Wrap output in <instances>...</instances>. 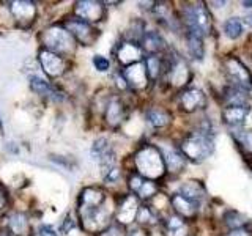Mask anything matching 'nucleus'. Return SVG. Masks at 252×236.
Segmentation results:
<instances>
[{
	"mask_svg": "<svg viewBox=\"0 0 252 236\" xmlns=\"http://www.w3.org/2000/svg\"><path fill=\"white\" fill-rule=\"evenodd\" d=\"M134 167H136L137 175L152 181L161 179L167 172L161 148L152 144L142 145L137 149L136 154H134Z\"/></svg>",
	"mask_w": 252,
	"mask_h": 236,
	"instance_id": "1",
	"label": "nucleus"
},
{
	"mask_svg": "<svg viewBox=\"0 0 252 236\" xmlns=\"http://www.w3.org/2000/svg\"><path fill=\"white\" fill-rule=\"evenodd\" d=\"M39 43H41L43 49L57 54L63 59L73 57L77 49V41L63 24H55V26L44 29L39 33Z\"/></svg>",
	"mask_w": 252,
	"mask_h": 236,
	"instance_id": "2",
	"label": "nucleus"
},
{
	"mask_svg": "<svg viewBox=\"0 0 252 236\" xmlns=\"http://www.w3.org/2000/svg\"><path fill=\"white\" fill-rule=\"evenodd\" d=\"M213 149H215V142L207 129H197L195 132L188 134L180 144V151L185 156V159L194 164H200L208 159Z\"/></svg>",
	"mask_w": 252,
	"mask_h": 236,
	"instance_id": "3",
	"label": "nucleus"
},
{
	"mask_svg": "<svg viewBox=\"0 0 252 236\" xmlns=\"http://www.w3.org/2000/svg\"><path fill=\"white\" fill-rule=\"evenodd\" d=\"M183 18L188 30H194L202 36L211 33L213 24H211V14L205 3H192L185 6L183 10Z\"/></svg>",
	"mask_w": 252,
	"mask_h": 236,
	"instance_id": "4",
	"label": "nucleus"
},
{
	"mask_svg": "<svg viewBox=\"0 0 252 236\" xmlns=\"http://www.w3.org/2000/svg\"><path fill=\"white\" fill-rule=\"evenodd\" d=\"M222 68L227 79L230 81L232 87H236L240 90H251L252 88V76L248 66L238 57H225L222 61Z\"/></svg>",
	"mask_w": 252,
	"mask_h": 236,
	"instance_id": "5",
	"label": "nucleus"
},
{
	"mask_svg": "<svg viewBox=\"0 0 252 236\" xmlns=\"http://www.w3.org/2000/svg\"><path fill=\"white\" fill-rule=\"evenodd\" d=\"M63 26H65V29L73 35L77 44H82V46H93L99 36V30L94 29L92 24L76 18V16L68 18L65 22H63Z\"/></svg>",
	"mask_w": 252,
	"mask_h": 236,
	"instance_id": "6",
	"label": "nucleus"
},
{
	"mask_svg": "<svg viewBox=\"0 0 252 236\" xmlns=\"http://www.w3.org/2000/svg\"><path fill=\"white\" fill-rule=\"evenodd\" d=\"M10 14L14 19V26L18 29H30L36 21L38 8L33 2L29 0H18L10 3Z\"/></svg>",
	"mask_w": 252,
	"mask_h": 236,
	"instance_id": "7",
	"label": "nucleus"
},
{
	"mask_svg": "<svg viewBox=\"0 0 252 236\" xmlns=\"http://www.w3.org/2000/svg\"><path fill=\"white\" fill-rule=\"evenodd\" d=\"M38 61H39V66L43 69V73L49 79H59L68 71L66 59H63L54 52L46 51L43 47L38 51Z\"/></svg>",
	"mask_w": 252,
	"mask_h": 236,
	"instance_id": "8",
	"label": "nucleus"
},
{
	"mask_svg": "<svg viewBox=\"0 0 252 236\" xmlns=\"http://www.w3.org/2000/svg\"><path fill=\"white\" fill-rule=\"evenodd\" d=\"M74 16L93 26V24L104 21L106 6L104 3L94 2V0H82V2L74 3Z\"/></svg>",
	"mask_w": 252,
	"mask_h": 236,
	"instance_id": "9",
	"label": "nucleus"
},
{
	"mask_svg": "<svg viewBox=\"0 0 252 236\" xmlns=\"http://www.w3.org/2000/svg\"><path fill=\"white\" fill-rule=\"evenodd\" d=\"M106 192L98 186L84 187L77 197V212L102 208L106 205Z\"/></svg>",
	"mask_w": 252,
	"mask_h": 236,
	"instance_id": "10",
	"label": "nucleus"
},
{
	"mask_svg": "<svg viewBox=\"0 0 252 236\" xmlns=\"http://www.w3.org/2000/svg\"><path fill=\"white\" fill-rule=\"evenodd\" d=\"M140 208V200L134 194H126L123 195V199L120 203L117 205L115 211V220L122 225H129L132 224L137 217V212Z\"/></svg>",
	"mask_w": 252,
	"mask_h": 236,
	"instance_id": "11",
	"label": "nucleus"
},
{
	"mask_svg": "<svg viewBox=\"0 0 252 236\" xmlns=\"http://www.w3.org/2000/svg\"><path fill=\"white\" fill-rule=\"evenodd\" d=\"M142 55H144V51H142L140 44L136 41H131V39H125V41H122L115 51V57H117L118 63L126 68L134 65V63L142 61Z\"/></svg>",
	"mask_w": 252,
	"mask_h": 236,
	"instance_id": "12",
	"label": "nucleus"
},
{
	"mask_svg": "<svg viewBox=\"0 0 252 236\" xmlns=\"http://www.w3.org/2000/svg\"><path fill=\"white\" fill-rule=\"evenodd\" d=\"M128 187L139 200H150L158 194V184L155 181L142 178L137 173H132L128 178Z\"/></svg>",
	"mask_w": 252,
	"mask_h": 236,
	"instance_id": "13",
	"label": "nucleus"
},
{
	"mask_svg": "<svg viewBox=\"0 0 252 236\" xmlns=\"http://www.w3.org/2000/svg\"><path fill=\"white\" fill-rule=\"evenodd\" d=\"M178 104L183 112L192 114L197 112V110L205 109V106H207V96L199 88H188L181 91V94L178 96Z\"/></svg>",
	"mask_w": 252,
	"mask_h": 236,
	"instance_id": "14",
	"label": "nucleus"
},
{
	"mask_svg": "<svg viewBox=\"0 0 252 236\" xmlns=\"http://www.w3.org/2000/svg\"><path fill=\"white\" fill-rule=\"evenodd\" d=\"M126 115H128V110H126V106L122 98L114 96L107 101L104 107V121L109 128H118L125 121Z\"/></svg>",
	"mask_w": 252,
	"mask_h": 236,
	"instance_id": "15",
	"label": "nucleus"
},
{
	"mask_svg": "<svg viewBox=\"0 0 252 236\" xmlns=\"http://www.w3.org/2000/svg\"><path fill=\"white\" fill-rule=\"evenodd\" d=\"M122 74L125 77L126 84H128V87L132 90H144L147 88V85L150 82L144 61L134 63V65L125 68Z\"/></svg>",
	"mask_w": 252,
	"mask_h": 236,
	"instance_id": "16",
	"label": "nucleus"
},
{
	"mask_svg": "<svg viewBox=\"0 0 252 236\" xmlns=\"http://www.w3.org/2000/svg\"><path fill=\"white\" fill-rule=\"evenodd\" d=\"M5 230L10 236H30L32 235V225L30 219L26 212L14 211L11 214H8Z\"/></svg>",
	"mask_w": 252,
	"mask_h": 236,
	"instance_id": "17",
	"label": "nucleus"
},
{
	"mask_svg": "<svg viewBox=\"0 0 252 236\" xmlns=\"http://www.w3.org/2000/svg\"><path fill=\"white\" fill-rule=\"evenodd\" d=\"M29 82H30V88L32 91H35L38 96H41V98H46V99H51V101H62L63 98V94L65 93H62L57 87L52 85L49 81H46V79H41L39 76L36 74H32L29 77Z\"/></svg>",
	"mask_w": 252,
	"mask_h": 236,
	"instance_id": "18",
	"label": "nucleus"
},
{
	"mask_svg": "<svg viewBox=\"0 0 252 236\" xmlns=\"http://www.w3.org/2000/svg\"><path fill=\"white\" fill-rule=\"evenodd\" d=\"M165 73L169 74V82L175 87H183L191 79V71H189L185 60L180 57H175L167 63V71Z\"/></svg>",
	"mask_w": 252,
	"mask_h": 236,
	"instance_id": "19",
	"label": "nucleus"
},
{
	"mask_svg": "<svg viewBox=\"0 0 252 236\" xmlns=\"http://www.w3.org/2000/svg\"><path fill=\"white\" fill-rule=\"evenodd\" d=\"M170 203L173 206V211L177 212V216L181 217L183 220H194L199 212V205L192 203L191 200L185 199L180 192L173 194L170 197Z\"/></svg>",
	"mask_w": 252,
	"mask_h": 236,
	"instance_id": "20",
	"label": "nucleus"
},
{
	"mask_svg": "<svg viewBox=\"0 0 252 236\" xmlns=\"http://www.w3.org/2000/svg\"><path fill=\"white\" fill-rule=\"evenodd\" d=\"M251 112L249 106H225L222 110V121L228 128H240L244 124Z\"/></svg>",
	"mask_w": 252,
	"mask_h": 236,
	"instance_id": "21",
	"label": "nucleus"
},
{
	"mask_svg": "<svg viewBox=\"0 0 252 236\" xmlns=\"http://www.w3.org/2000/svg\"><path fill=\"white\" fill-rule=\"evenodd\" d=\"M140 47H142V51L147 52L148 55H159L167 46H165V41L158 31L150 30V31H145L144 36H142Z\"/></svg>",
	"mask_w": 252,
	"mask_h": 236,
	"instance_id": "22",
	"label": "nucleus"
},
{
	"mask_svg": "<svg viewBox=\"0 0 252 236\" xmlns=\"http://www.w3.org/2000/svg\"><path fill=\"white\" fill-rule=\"evenodd\" d=\"M180 194L183 195L185 199L191 200L192 203L200 205V202L205 199V195H207V189H205V186L200 183V181L189 179L185 184H181Z\"/></svg>",
	"mask_w": 252,
	"mask_h": 236,
	"instance_id": "23",
	"label": "nucleus"
},
{
	"mask_svg": "<svg viewBox=\"0 0 252 236\" xmlns=\"http://www.w3.org/2000/svg\"><path fill=\"white\" fill-rule=\"evenodd\" d=\"M145 120L150 126H153L156 129H161L169 126L172 123V115L169 110L162 107H150L145 112Z\"/></svg>",
	"mask_w": 252,
	"mask_h": 236,
	"instance_id": "24",
	"label": "nucleus"
},
{
	"mask_svg": "<svg viewBox=\"0 0 252 236\" xmlns=\"http://www.w3.org/2000/svg\"><path fill=\"white\" fill-rule=\"evenodd\" d=\"M161 153L164 156L165 169H167L169 172L180 173L181 170H183L186 159H185V156L181 154V151H178V149H175V148H164V149H161Z\"/></svg>",
	"mask_w": 252,
	"mask_h": 236,
	"instance_id": "25",
	"label": "nucleus"
},
{
	"mask_svg": "<svg viewBox=\"0 0 252 236\" xmlns=\"http://www.w3.org/2000/svg\"><path fill=\"white\" fill-rule=\"evenodd\" d=\"M150 81H156L162 73L167 71V63L162 60L161 55H148L144 61Z\"/></svg>",
	"mask_w": 252,
	"mask_h": 236,
	"instance_id": "26",
	"label": "nucleus"
},
{
	"mask_svg": "<svg viewBox=\"0 0 252 236\" xmlns=\"http://www.w3.org/2000/svg\"><path fill=\"white\" fill-rule=\"evenodd\" d=\"M186 41H188V51H189V54H191V57L194 60H202L203 54H205L203 36L194 30H188L186 31Z\"/></svg>",
	"mask_w": 252,
	"mask_h": 236,
	"instance_id": "27",
	"label": "nucleus"
},
{
	"mask_svg": "<svg viewBox=\"0 0 252 236\" xmlns=\"http://www.w3.org/2000/svg\"><path fill=\"white\" fill-rule=\"evenodd\" d=\"M164 236H186V224L185 220L178 216H169L162 224Z\"/></svg>",
	"mask_w": 252,
	"mask_h": 236,
	"instance_id": "28",
	"label": "nucleus"
},
{
	"mask_svg": "<svg viewBox=\"0 0 252 236\" xmlns=\"http://www.w3.org/2000/svg\"><path fill=\"white\" fill-rule=\"evenodd\" d=\"M90 154H92L93 159L99 164L101 161H104L106 157H109L110 154H114V151H112V148H110L107 139L99 137V139H96V140L93 142L92 149H90Z\"/></svg>",
	"mask_w": 252,
	"mask_h": 236,
	"instance_id": "29",
	"label": "nucleus"
},
{
	"mask_svg": "<svg viewBox=\"0 0 252 236\" xmlns=\"http://www.w3.org/2000/svg\"><path fill=\"white\" fill-rule=\"evenodd\" d=\"M251 222L246 214H243L240 211L230 209L225 212L224 216V224L230 228V230H236V228H246V225Z\"/></svg>",
	"mask_w": 252,
	"mask_h": 236,
	"instance_id": "30",
	"label": "nucleus"
},
{
	"mask_svg": "<svg viewBox=\"0 0 252 236\" xmlns=\"http://www.w3.org/2000/svg\"><path fill=\"white\" fill-rule=\"evenodd\" d=\"M233 139L244 153L252 154V129H236Z\"/></svg>",
	"mask_w": 252,
	"mask_h": 236,
	"instance_id": "31",
	"label": "nucleus"
},
{
	"mask_svg": "<svg viewBox=\"0 0 252 236\" xmlns=\"http://www.w3.org/2000/svg\"><path fill=\"white\" fill-rule=\"evenodd\" d=\"M224 33L230 39L240 38L243 33V22L238 18H230L224 22Z\"/></svg>",
	"mask_w": 252,
	"mask_h": 236,
	"instance_id": "32",
	"label": "nucleus"
},
{
	"mask_svg": "<svg viewBox=\"0 0 252 236\" xmlns=\"http://www.w3.org/2000/svg\"><path fill=\"white\" fill-rule=\"evenodd\" d=\"M136 220H139V224H140L142 227H145V225H153V224H156V216H155L153 209L150 208V206H145V205H140Z\"/></svg>",
	"mask_w": 252,
	"mask_h": 236,
	"instance_id": "33",
	"label": "nucleus"
},
{
	"mask_svg": "<svg viewBox=\"0 0 252 236\" xmlns=\"http://www.w3.org/2000/svg\"><path fill=\"white\" fill-rule=\"evenodd\" d=\"M98 236H126L125 225L118 224L117 220H114V222H110Z\"/></svg>",
	"mask_w": 252,
	"mask_h": 236,
	"instance_id": "34",
	"label": "nucleus"
},
{
	"mask_svg": "<svg viewBox=\"0 0 252 236\" xmlns=\"http://www.w3.org/2000/svg\"><path fill=\"white\" fill-rule=\"evenodd\" d=\"M93 66L99 73H106L110 68V61L104 57V55H94L93 57Z\"/></svg>",
	"mask_w": 252,
	"mask_h": 236,
	"instance_id": "35",
	"label": "nucleus"
},
{
	"mask_svg": "<svg viewBox=\"0 0 252 236\" xmlns=\"http://www.w3.org/2000/svg\"><path fill=\"white\" fill-rule=\"evenodd\" d=\"M76 227V222L73 219H71V216L68 214L65 219H63V222H62V227H60V232H62V235H68L73 228Z\"/></svg>",
	"mask_w": 252,
	"mask_h": 236,
	"instance_id": "36",
	"label": "nucleus"
},
{
	"mask_svg": "<svg viewBox=\"0 0 252 236\" xmlns=\"http://www.w3.org/2000/svg\"><path fill=\"white\" fill-rule=\"evenodd\" d=\"M38 236H59V235L51 225L43 224V225H39V228H38Z\"/></svg>",
	"mask_w": 252,
	"mask_h": 236,
	"instance_id": "37",
	"label": "nucleus"
},
{
	"mask_svg": "<svg viewBox=\"0 0 252 236\" xmlns=\"http://www.w3.org/2000/svg\"><path fill=\"white\" fill-rule=\"evenodd\" d=\"M224 236H252V230L249 228H236V230H230Z\"/></svg>",
	"mask_w": 252,
	"mask_h": 236,
	"instance_id": "38",
	"label": "nucleus"
},
{
	"mask_svg": "<svg viewBox=\"0 0 252 236\" xmlns=\"http://www.w3.org/2000/svg\"><path fill=\"white\" fill-rule=\"evenodd\" d=\"M8 206V194L5 189L0 186V212Z\"/></svg>",
	"mask_w": 252,
	"mask_h": 236,
	"instance_id": "39",
	"label": "nucleus"
},
{
	"mask_svg": "<svg viewBox=\"0 0 252 236\" xmlns=\"http://www.w3.org/2000/svg\"><path fill=\"white\" fill-rule=\"evenodd\" d=\"M126 236H150V233L145 227H137V228H134V230L126 233Z\"/></svg>",
	"mask_w": 252,
	"mask_h": 236,
	"instance_id": "40",
	"label": "nucleus"
},
{
	"mask_svg": "<svg viewBox=\"0 0 252 236\" xmlns=\"http://www.w3.org/2000/svg\"><path fill=\"white\" fill-rule=\"evenodd\" d=\"M244 24H246L248 27H252V16H248L246 21H244Z\"/></svg>",
	"mask_w": 252,
	"mask_h": 236,
	"instance_id": "41",
	"label": "nucleus"
},
{
	"mask_svg": "<svg viewBox=\"0 0 252 236\" xmlns=\"http://www.w3.org/2000/svg\"><path fill=\"white\" fill-rule=\"evenodd\" d=\"M244 8H252V2H243Z\"/></svg>",
	"mask_w": 252,
	"mask_h": 236,
	"instance_id": "42",
	"label": "nucleus"
},
{
	"mask_svg": "<svg viewBox=\"0 0 252 236\" xmlns=\"http://www.w3.org/2000/svg\"><path fill=\"white\" fill-rule=\"evenodd\" d=\"M0 236H10V235H8L6 230H3V232H0Z\"/></svg>",
	"mask_w": 252,
	"mask_h": 236,
	"instance_id": "43",
	"label": "nucleus"
}]
</instances>
